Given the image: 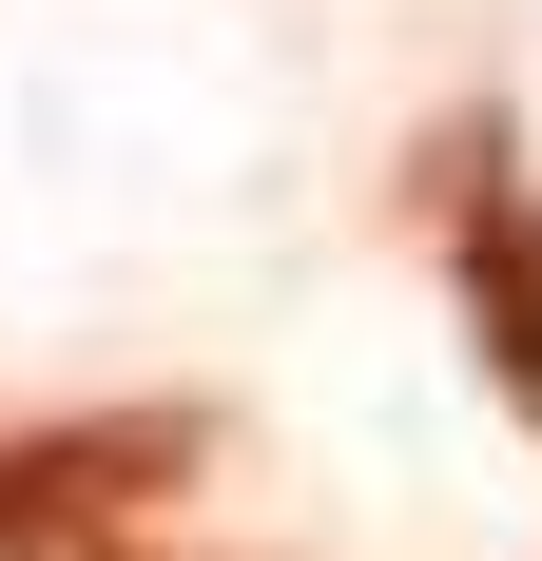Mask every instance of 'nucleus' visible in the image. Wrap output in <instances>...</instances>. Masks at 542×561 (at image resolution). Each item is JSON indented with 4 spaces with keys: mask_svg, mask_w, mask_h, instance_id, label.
Listing matches in <instances>:
<instances>
[{
    "mask_svg": "<svg viewBox=\"0 0 542 561\" xmlns=\"http://www.w3.org/2000/svg\"><path fill=\"white\" fill-rule=\"evenodd\" d=\"M214 465L194 407H78V426H0V561H78L116 542L136 504H174Z\"/></svg>",
    "mask_w": 542,
    "mask_h": 561,
    "instance_id": "nucleus-1",
    "label": "nucleus"
},
{
    "mask_svg": "<svg viewBox=\"0 0 542 561\" xmlns=\"http://www.w3.org/2000/svg\"><path fill=\"white\" fill-rule=\"evenodd\" d=\"M445 290H465V330H485V388L542 426V194L523 174H445Z\"/></svg>",
    "mask_w": 542,
    "mask_h": 561,
    "instance_id": "nucleus-2",
    "label": "nucleus"
},
{
    "mask_svg": "<svg viewBox=\"0 0 542 561\" xmlns=\"http://www.w3.org/2000/svg\"><path fill=\"white\" fill-rule=\"evenodd\" d=\"M78 561H136V542H78Z\"/></svg>",
    "mask_w": 542,
    "mask_h": 561,
    "instance_id": "nucleus-3",
    "label": "nucleus"
}]
</instances>
